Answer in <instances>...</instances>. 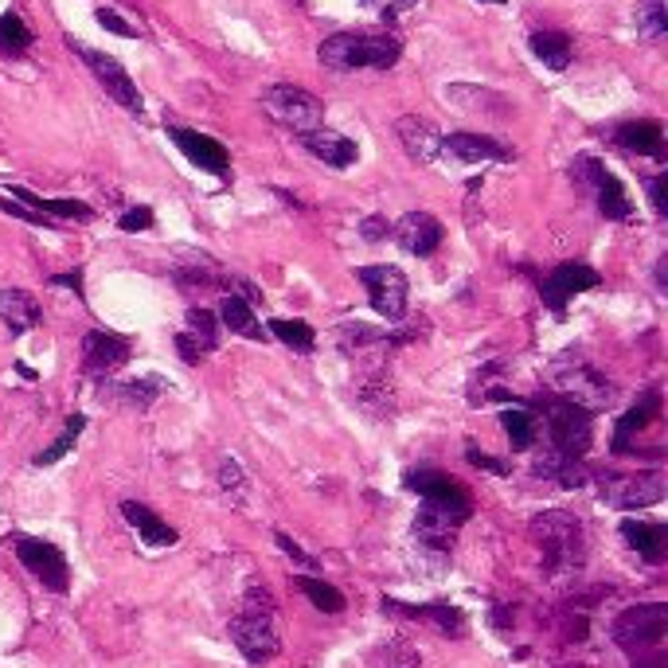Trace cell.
I'll list each match as a JSON object with an SVG mask.
<instances>
[{"label": "cell", "instance_id": "1", "mask_svg": "<svg viewBox=\"0 0 668 668\" xmlns=\"http://www.w3.org/2000/svg\"><path fill=\"white\" fill-rule=\"evenodd\" d=\"M231 641L251 665H270L281 650L278 638V606L266 587H251L242 598L239 614L231 618Z\"/></svg>", "mask_w": 668, "mask_h": 668}, {"label": "cell", "instance_id": "2", "mask_svg": "<svg viewBox=\"0 0 668 668\" xmlns=\"http://www.w3.org/2000/svg\"><path fill=\"white\" fill-rule=\"evenodd\" d=\"M403 55V43L391 31H337L320 43L317 59L329 71H388Z\"/></svg>", "mask_w": 668, "mask_h": 668}, {"label": "cell", "instance_id": "3", "mask_svg": "<svg viewBox=\"0 0 668 668\" xmlns=\"http://www.w3.org/2000/svg\"><path fill=\"white\" fill-rule=\"evenodd\" d=\"M532 532L543 547V567H547L552 579L582 571V563H587V535H582V524L575 516L543 513L532 520Z\"/></svg>", "mask_w": 668, "mask_h": 668}, {"label": "cell", "instance_id": "4", "mask_svg": "<svg viewBox=\"0 0 668 668\" xmlns=\"http://www.w3.org/2000/svg\"><path fill=\"white\" fill-rule=\"evenodd\" d=\"M540 415L547 418V430H552V450L567 457H582L591 450L594 438V415L579 403L563 395H547L540 399Z\"/></svg>", "mask_w": 668, "mask_h": 668}, {"label": "cell", "instance_id": "5", "mask_svg": "<svg viewBox=\"0 0 668 668\" xmlns=\"http://www.w3.org/2000/svg\"><path fill=\"white\" fill-rule=\"evenodd\" d=\"M552 388L559 391L563 399H571V403L587 407L591 415L594 411H602L614 399L610 379L598 376V371H594L591 364L579 356V352H567L563 360H555L552 364Z\"/></svg>", "mask_w": 668, "mask_h": 668}, {"label": "cell", "instance_id": "6", "mask_svg": "<svg viewBox=\"0 0 668 668\" xmlns=\"http://www.w3.org/2000/svg\"><path fill=\"white\" fill-rule=\"evenodd\" d=\"M262 110H266L278 126L293 129V134H310V129L325 126V106H320L310 90L290 87V83L266 90V94H262Z\"/></svg>", "mask_w": 668, "mask_h": 668}, {"label": "cell", "instance_id": "7", "mask_svg": "<svg viewBox=\"0 0 668 668\" xmlns=\"http://www.w3.org/2000/svg\"><path fill=\"white\" fill-rule=\"evenodd\" d=\"M403 484H407L411 493L423 496L427 508H438V513H445L450 520L465 524L474 516L469 493H465L457 481H450L445 474H438V469H407V474H403Z\"/></svg>", "mask_w": 668, "mask_h": 668}, {"label": "cell", "instance_id": "8", "mask_svg": "<svg viewBox=\"0 0 668 668\" xmlns=\"http://www.w3.org/2000/svg\"><path fill=\"white\" fill-rule=\"evenodd\" d=\"M598 493L614 508H650L665 501V477L657 469L638 474H598Z\"/></svg>", "mask_w": 668, "mask_h": 668}, {"label": "cell", "instance_id": "9", "mask_svg": "<svg viewBox=\"0 0 668 668\" xmlns=\"http://www.w3.org/2000/svg\"><path fill=\"white\" fill-rule=\"evenodd\" d=\"M9 547L16 552V559L36 575L48 591L55 594H67L71 587V567H67V555L59 552L55 543L48 540H36V535H9Z\"/></svg>", "mask_w": 668, "mask_h": 668}, {"label": "cell", "instance_id": "10", "mask_svg": "<svg viewBox=\"0 0 668 668\" xmlns=\"http://www.w3.org/2000/svg\"><path fill=\"white\" fill-rule=\"evenodd\" d=\"M668 633V606L665 602H645V606H630L626 614H618L614 621V641L621 650L645 653L653 645H660Z\"/></svg>", "mask_w": 668, "mask_h": 668}, {"label": "cell", "instance_id": "11", "mask_svg": "<svg viewBox=\"0 0 668 668\" xmlns=\"http://www.w3.org/2000/svg\"><path fill=\"white\" fill-rule=\"evenodd\" d=\"M571 176L579 185L591 188L594 200H598V212L606 215V219L621 223L633 215V204H630V196H626V188H621V180L614 173H606V165H602L598 156H575Z\"/></svg>", "mask_w": 668, "mask_h": 668}, {"label": "cell", "instance_id": "12", "mask_svg": "<svg viewBox=\"0 0 668 668\" xmlns=\"http://www.w3.org/2000/svg\"><path fill=\"white\" fill-rule=\"evenodd\" d=\"M71 51H75V55L83 59V63H87L90 71H94V78L102 83V87H106V94L114 98L117 106L129 110V114H141V110H146V102H141V90H137V83L126 75V67H122V63H117L114 55L87 48V43H75V39H71Z\"/></svg>", "mask_w": 668, "mask_h": 668}, {"label": "cell", "instance_id": "13", "mask_svg": "<svg viewBox=\"0 0 668 668\" xmlns=\"http://www.w3.org/2000/svg\"><path fill=\"white\" fill-rule=\"evenodd\" d=\"M356 278L364 281V290H368V301L371 310L379 317L388 320H403L407 317V274L399 270V266H360Z\"/></svg>", "mask_w": 668, "mask_h": 668}, {"label": "cell", "instance_id": "14", "mask_svg": "<svg viewBox=\"0 0 668 668\" xmlns=\"http://www.w3.org/2000/svg\"><path fill=\"white\" fill-rule=\"evenodd\" d=\"M598 281H602L598 270H591V266H582V262H563V266H555V270L547 274V278H540V298L547 301V310L552 313H563L575 293L594 290Z\"/></svg>", "mask_w": 668, "mask_h": 668}, {"label": "cell", "instance_id": "15", "mask_svg": "<svg viewBox=\"0 0 668 668\" xmlns=\"http://www.w3.org/2000/svg\"><path fill=\"white\" fill-rule=\"evenodd\" d=\"M168 137H173L176 149H180L196 168H204V173H212V176H227L231 156H227V149H223L215 137L196 134V129H180V126H168Z\"/></svg>", "mask_w": 668, "mask_h": 668}, {"label": "cell", "instance_id": "16", "mask_svg": "<svg viewBox=\"0 0 668 668\" xmlns=\"http://www.w3.org/2000/svg\"><path fill=\"white\" fill-rule=\"evenodd\" d=\"M442 223L434 219L430 212H407L403 219L395 223V239L399 247L415 259H430V254L442 247Z\"/></svg>", "mask_w": 668, "mask_h": 668}, {"label": "cell", "instance_id": "17", "mask_svg": "<svg viewBox=\"0 0 668 668\" xmlns=\"http://www.w3.org/2000/svg\"><path fill=\"white\" fill-rule=\"evenodd\" d=\"M129 360V340L117 337V332H87L83 337V364H87L90 376H110L114 368H122Z\"/></svg>", "mask_w": 668, "mask_h": 668}, {"label": "cell", "instance_id": "18", "mask_svg": "<svg viewBox=\"0 0 668 668\" xmlns=\"http://www.w3.org/2000/svg\"><path fill=\"white\" fill-rule=\"evenodd\" d=\"M395 134H399V141H403V149H407V156L418 161V165H430V161L442 153V134H438L434 122H427V117H418V114L399 117Z\"/></svg>", "mask_w": 668, "mask_h": 668}, {"label": "cell", "instance_id": "19", "mask_svg": "<svg viewBox=\"0 0 668 668\" xmlns=\"http://www.w3.org/2000/svg\"><path fill=\"white\" fill-rule=\"evenodd\" d=\"M442 153L462 161V165H484V161H513V149L481 134H450L442 137Z\"/></svg>", "mask_w": 668, "mask_h": 668}, {"label": "cell", "instance_id": "20", "mask_svg": "<svg viewBox=\"0 0 668 668\" xmlns=\"http://www.w3.org/2000/svg\"><path fill=\"white\" fill-rule=\"evenodd\" d=\"M301 146L310 149L317 161H325L329 168H349L352 161L360 156V149H356V141L352 137H344V134H337V129H310V134H301Z\"/></svg>", "mask_w": 668, "mask_h": 668}, {"label": "cell", "instance_id": "21", "mask_svg": "<svg viewBox=\"0 0 668 668\" xmlns=\"http://www.w3.org/2000/svg\"><path fill=\"white\" fill-rule=\"evenodd\" d=\"M383 610L403 614V618L430 621L442 638H465V614L457 610V606H445V602H430V606H403V602L383 598Z\"/></svg>", "mask_w": 668, "mask_h": 668}, {"label": "cell", "instance_id": "22", "mask_svg": "<svg viewBox=\"0 0 668 668\" xmlns=\"http://www.w3.org/2000/svg\"><path fill=\"white\" fill-rule=\"evenodd\" d=\"M122 516L134 524L137 535H141L149 547H173V543L180 540V532H176L173 524H165L161 516L153 513V508H146L141 501H122Z\"/></svg>", "mask_w": 668, "mask_h": 668}, {"label": "cell", "instance_id": "23", "mask_svg": "<svg viewBox=\"0 0 668 668\" xmlns=\"http://www.w3.org/2000/svg\"><path fill=\"white\" fill-rule=\"evenodd\" d=\"M535 477H547V481H555L559 489H582V484L591 481L587 465H582L579 457L559 454V450H543V454L535 457Z\"/></svg>", "mask_w": 668, "mask_h": 668}, {"label": "cell", "instance_id": "24", "mask_svg": "<svg viewBox=\"0 0 668 668\" xmlns=\"http://www.w3.org/2000/svg\"><path fill=\"white\" fill-rule=\"evenodd\" d=\"M657 415H660V391H645L638 407H630L618 418V430H614V454H626V450H630V438L641 434V430L650 427Z\"/></svg>", "mask_w": 668, "mask_h": 668}, {"label": "cell", "instance_id": "25", "mask_svg": "<svg viewBox=\"0 0 668 668\" xmlns=\"http://www.w3.org/2000/svg\"><path fill=\"white\" fill-rule=\"evenodd\" d=\"M614 141L641 156H657V161L665 156V129H660V122H626V126H618Z\"/></svg>", "mask_w": 668, "mask_h": 668}, {"label": "cell", "instance_id": "26", "mask_svg": "<svg viewBox=\"0 0 668 668\" xmlns=\"http://www.w3.org/2000/svg\"><path fill=\"white\" fill-rule=\"evenodd\" d=\"M360 403L376 415H395V388H391V376L383 371V364H376L371 371H364L356 383Z\"/></svg>", "mask_w": 668, "mask_h": 668}, {"label": "cell", "instance_id": "27", "mask_svg": "<svg viewBox=\"0 0 668 668\" xmlns=\"http://www.w3.org/2000/svg\"><path fill=\"white\" fill-rule=\"evenodd\" d=\"M457 528H462V524L450 520V516L438 513V508H427V504H423V513L415 516L418 543H427V547H434V552H450V547H454Z\"/></svg>", "mask_w": 668, "mask_h": 668}, {"label": "cell", "instance_id": "28", "mask_svg": "<svg viewBox=\"0 0 668 668\" xmlns=\"http://www.w3.org/2000/svg\"><path fill=\"white\" fill-rule=\"evenodd\" d=\"M9 192H12V200L28 204V212H36V215H59V219H78V223L94 219V212H90L83 200H43V196L28 192V188H20V185H12Z\"/></svg>", "mask_w": 668, "mask_h": 668}, {"label": "cell", "instance_id": "29", "mask_svg": "<svg viewBox=\"0 0 668 668\" xmlns=\"http://www.w3.org/2000/svg\"><path fill=\"white\" fill-rule=\"evenodd\" d=\"M0 320L9 325L12 337L36 329V325H39L36 298H31V293H24V290H4V293H0Z\"/></svg>", "mask_w": 668, "mask_h": 668}, {"label": "cell", "instance_id": "30", "mask_svg": "<svg viewBox=\"0 0 668 668\" xmlns=\"http://www.w3.org/2000/svg\"><path fill=\"white\" fill-rule=\"evenodd\" d=\"M445 98H450L454 106L469 110V114H508V98L496 94V90H484V87L454 83V87H445Z\"/></svg>", "mask_w": 668, "mask_h": 668}, {"label": "cell", "instance_id": "31", "mask_svg": "<svg viewBox=\"0 0 668 668\" xmlns=\"http://www.w3.org/2000/svg\"><path fill=\"white\" fill-rule=\"evenodd\" d=\"M621 535H626V543H630L641 559H650V563L665 559V528H660V524L626 520L621 524Z\"/></svg>", "mask_w": 668, "mask_h": 668}, {"label": "cell", "instance_id": "32", "mask_svg": "<svg viewBox=\"0 0 668 668\" xmlns=\"http://www.w3.org/2000/svg\"><path fill=\"white\" fill-rule=\"evenodd\" d=\"M219 325H227V329L239 332V337H247V340H262V337H266L262 320L254 317V310H251V301L235 298V293H227V298H223V305H219Z\"/></svg>", "mask_w": 668, "mask_h": 668}, {"label": "cell", "instance_id": "33", "mask_svg": "<svg viewBox=\"0 0 668 668\" xmlns=\"http://www.w3.org/2000/svg\"><path fill=\"white\" fill-rule=\"evenodd\" d=\"M532 51L540 63H547L552 71H567L571 67V39L563 31H535L532 36Z\"/></svg>", "mask_w": 668, "mask_h": 668}, {"label": "cell", "instance_id": "34", "mask_svg": "<svg viewBox=\"0 0 668 668\" xmlns=\"http://www.w3.org/2000/svg\"><path fill=\"white\" fill-rule=\"evenodd\" d=\"M368 665L371 668H418L423 665V657H418V650L411 645V641L391 638V641H383L376 653H371Z\"/></svg>", "mask_w": 668, "mask_h": 668}, {"label": "cell", "instance_id": "35", "mask_svg": "<svg viewBox=\"0 0 668 668\" xmlns=\"http://www.w3.org/2000/svg\"><path fill=\"white\" fill-rule=\"evenodd\" d=\"M87 430V415H71L67 418V427H63V434L55 438V442L48 445V450H39L36 457H31V465L36 469H43V465H55L59 457H67L71 450H75V442H78V434Z\"/></svg>", "mask_w": 668, "mask_h": 668}, {"label": "cell", "instance_id": "36", "mask_svg": "<svg viewBox=\"0 0 668 668\" xmlns=\"http://www.w3.org/2000/svg\"><path fill=\"white\" fill-rule=\"evenodd\" d=\"M501 427L513 442V450H532L535 445V411L528 407H513L501 415Z\"/></svg>", "mask_w": 668, "mask_h": 668}, {"label": "cell", "instance_id": "37", "mask_svg": "<svg viewBox=\"0 0 668 668\" xmlns=\"http://www.w3.org/2000/svg\"><path fill=\"white\" fill-rule=\"evenodd\" d=\"M270 332L286 344V349L301 352V356H310L317 349V332L305 325V320H270Z\"/></svg>", "mask_w": 668, "mask_h": 668}, {"label": "cell", "instance_id": "38", "mask_svg": "<svg viewBox=\"0 0 668 668\" xmlns=\"http://www.w3.org/2000/svg\"><path fill=\"white\" fill-rule=\"evenodd\" d=\"M298 587H301V594H305V598L317 606V610H325V614H340V610H344V594H340L332 582L313 579V575H301Z\"/></svg>", "mask_w": 668, "mask_h": 668}, {"label": "cell", "instance_id": "39", "mask_svg": "<svg viewBox=\"0 0 668 668\" xmlns=\"http://www.w3.org/2000/svg\"><path fill=\"white\" fill-rule=\"evenodd\" d=\"M28 48H31L28 24L20 20V12H4V16H0V51L20 55V51H28Z\"/></svg>", "mask_w": 668, "mask_h": 668}, {"label": "cell", "instance_id": "40", "mask_svg": "<svg viewBox=\"0 0 668 668\" xmlns=\"http://www.w3.org/2000/svg\"><path fill=\"white\" fill-rule=\"evenodd\" d=\"M165 391V379H156V376H146V379H134V383H126V388H114L117 399H126L129 407L137 411H146L153 407V399Z\"/></svg>", "mask_w": 668, "mask_h": 668}, {"label": "cell", "instance_id": "41", "mask_svg": "<svg viewBox=\"0 0 668 668\" xmlns=\"http://www.w3.org/2000/svg\"><path fill=\"white\" fill-rule=\"evenodd\" d=\"M638 31L645 39H660L668 31L665 0H638Z\"/></svg>", "mask_w": 668, "mask_h": 668}, {"label": "cell", "instance_id": "42", "mask_svg": "<svg viewBox=\"0 0 668 668\" xmlns=\"http://www.w3.org/2000/svg\"><path fill=\"white\" fill-rule=\"evenodd\" d=\"M188 337H196L204 349L215 352V344H219V317L207 310H192L188 313Z\"/></svg>", "mask_w": 668, "mask_h": 668}, {"label": "cell", "instance_id": "43", "mask_svg": "<svg viewBox=\"0 0 668 668\" xmlns=\"http://www.w3.org/2000/svg\"><path fill=\"white\" fill-rule=\"evenodd\" d=\"M219 484H223V493L231 496L235 504L247 501V474H242V465L231 462V457L219 465Z\"/></svg>", "mask_w": 668, "mask_h": 668}, {"label": "cell", "instance_id": "44", "mask_svg": "<svg viewBox=\"0 0 668 668\" xmlns=\"http://www.w3.org/2000/svg\"><path fill=\"white\" fill-rule=\"evenodd\" d=\"M465 462L477 465V469H484V474H493V477H508V465H504L501 457L477 450V445H465Z\"/></svg>", "mask_w": 668, "mask_h": 668}, {"label": "cell", "instance_id": "45", "mask_svg": "<svg viewBox=\"0 0 668 668\" xmlns=\"http://www.w3.org/2000/svg\"><path fill=\"white\" fill-rule=\"evenodd\" d=\"M364 4H368V9L376 12L379 20H388V24H391V20H399L403 12L415 9L418 0H364Z\"/></svg>", "mask_w": 668, "mask_h": 668}, {"label": "cell", "instance_id": "46", "mask_svg": "<svg viewBox=\"0 0 668 668\" xmlns=\"http://www.w3.org/2000/svg\"><path fill=\"white\" fill-rule=\"evenodd\" d=\"M274 543H278L281 552L290 555V559L298 563V567H305V571H313V567H317V559H313V555L305 552V547H301V543H293V540H290V535H286V532H274Z\"/></svg>", "mask_w": 668, "mask_h": 668}, {"label": "cell", "instance_id": "47", "mask_svg": "<svg viewBox=\"0 0 668 668\" xmlns=\"http://www.w3.org/2000/svg\"><path fill=\"white\" fill-rule=\"evenodd\" d=\"M176 352H180V360H185V364H200V360L212 356V349H204V344H200L196 337H188V332H180V337H176Z\"/></svg>", "mask_w": 668, "mask_h": 668}, {"label": "cell", "instance_id": "48", "mask_svg": "<svg viewBox=\"0 0 668 668\" xmlns=\"http://www.w3.org/2000/svg\"><path fill=\"white\" fill-rule=\"evenodd\" d=\"M122 231H149L153 227V207H129L122 219H117Z\"/></svg>", "mask_w": 668, "mask_h": 668}, {"label": "cell", "instance_id": "49", "mask_svg": "<svg viewBox=\"0 0 668 668\" xmlns=\"http://www.w3.org/2000/svg\"><path fill=\"white\" fill-rule=\"evenodd\" d=\"M94 16H98V24H102V28H106V31H114V36H126V39H129V36H137L134 24H126V20L117 16L114 9H98Z\"/></svg>", "mask_w": 668, "mask_h": 668}, {"label": "cell", "instance_id": "50", "mask_svg": "<svg viewBox=\"0 0 668 668\" xmlns=\"http://www.w3.org/2000/svg\"><path fill=\"white\" fill-rule=\"evenodd\" d=\"M650 200H653V212L657 215H668V176H653L650 180Z\"/></svg>", "mask_w": 668, "mask_h": 668}, {"label": "cell", "instance_id": "51", "mask_svg": "<svg viewBox=\"0 0 668 668\" xmlns=\"http://www.w3.org/2000/svg\"><path fill=\"white\" fill-rule=\"evenodd\" d=\"M388 231H391V227H388V219H383V215H368V219L360 223V235H364L368 242H379Z\"/></svg>", "mask_w": 668, "mask_h": 668}, {"label": "cell", "instance_id": "52", "mask_svg": "<svg viewBox=\"0 0 668 668\" xmlns=\"http://www.w3.org/2000/svg\"><path fill=\"white\" fill-rule=\"evenodd\" d=\"M51 286H63V290H75L78 298H83V274H55V278H51Z\"/></svg>", "mask_w": 668, "mask_h": 668}, {"label": "cell", "instance_id": "53", "mask_svg": "<svg viewBox=\"0 0 668 668\" xmlns=\"http://www.w3.org/2000/svg\"><path fill=\"white\" fill-rule=\"evenodd\" d=\"M657 286H660V290H665V286H668V259H660V262H657Z\"/></svg>", "mask_w": 668, "mask_h": 668}, {"label": "cell", "instance_id": "54", "mask_svg": "<svg viewBox=\"0 0 668 668\" xmlns=\"http://www.w3.org/2000/svg\"><path fill=\"white\" fill-rule=\"evenodd\" d=\"M633 668H668V665H665V657H653V660H638Z\"/></svg>", "mask_w": 668, "mask_h": 668}, {"label": "cell", "instance_id": "55", "mask_svg": "<svg viewBox=\"0 0 668 668\" xmlns=\"http://www.w3.org/2000/svg\"><path fill=\"white\" fill-rule=\"evenodd\" d=\"M484 4H504V0H484Z\"/></svg>", "mask_w": 668, "mask_h": 668}]
</instances>
